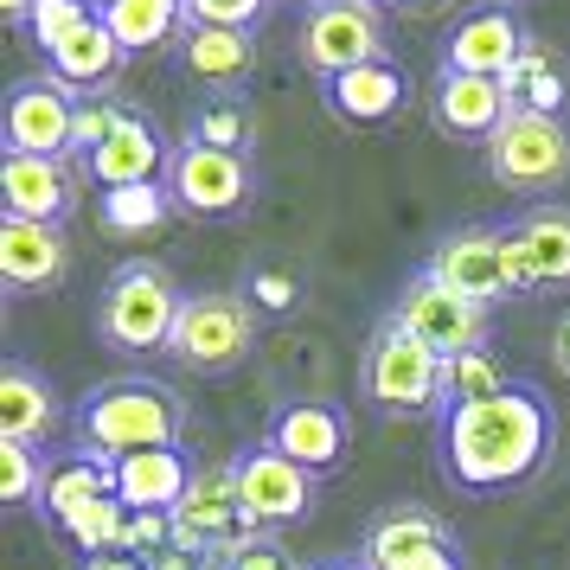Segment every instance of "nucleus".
<instances>
[{"instance_id": "7", "label": "nucleus", "mask_w": 570, "mask_h": 570, "mask_svg": "<svg viewBox=\"0 0 570 570\" xmlns=\"http://www.w3.org/2000/svg\"><path fill=\"white\" fill-rule=\"evenodd\" d=\"M488 174L493 186H507L519 199H544L570 180V129L558 116H532V109H513L500 135L488 141Z\"/></svg>"}, {"instance_id": "5", "label": "nucleus", "mask_w": 570, "mask_h": 570, "mask_svg": "<svg viewBox=\"0 0 570 570\" xmlns=\"http://www.w3.org/2000/svg\"><path fill=\"white\" fill-rule=\"evenodd\" d=\"M442 353H430L416 334H404L397 321H379V334L360 360V397L379 416H430L442 411Z\"/></svg>"}, {"instance_id": "14", "label": "nucleus", "mask_w": 570, "mask_h": 570, "mask_svg": "<svg viewBox=\"0 0 570 570\" xmlns=\"http://www.w3.org/2000/svg\"><path fill=\"white\" fill-rule=\"evenodd\" d=\"M442 288H455L468 302H507L513 295V276H507V232L500 225H462V232H442L430 263H423Z\"/></svg>"}, {"instance_id": "25", "label": "nucleus", "mask_w": 570, "mask_h": 570, "mask_svg": "<svg viewBox=\"0 0 570 570\" xmlns=\"http://www.w3.org/2000/svg\"><path fill=\"white\" fill-rule=\"evenodd\" d=\"M180 58L199 83H212V90L232 97L237 83L257 71V39H250V32H218V27H186Z\"/></svg>"}, {"instance_id": "42", "label": "nucleus", "mask_w": 570, "mask_h": 570, "mask_svg": "<svg viewBox=\"0 0 570 570\" xmlns=\"http://www.w3.org/2000/svg\"><path fill=\"white\" fill-rule=\"evenodd\" d=\"M32 7H39V0H0V13H7V27H20V32H27Z\"/></svg>"}, {"instance_id": "3", "label": "nucleus", "mask_w": 570, "mask_h": 570, "mask_svg": "<svg viewBox=\"0 0 570 570\" xmlns=\"http://www.w3.org/2000/svg\"><path fill=\"white\" fill-rule=\"evenodd\" d=\"M180 308L186 288L174 283V269L155 257H129L97 295V334L116 353H167Z\"/></svg>"}, {"instance_id": "47", "label": "nucleus", "mask_w": 570, "mask_h": 570, "mask_svg": "<svg viewBox=\"0 0 570 570\" xmlns=\"http://www.w3.org/2000/svg\"><path fill=\"white\" fill-rule=\"evenodd\" d=\"M308 7H314V0H308Z\"/></svg>"}, {"instance_id": "17", "label": "nucleus", "mask_w": 570, "mask_h": 570, "mask_svg": "<svg viewBox=\"0 0 570 570\" xmlns=\"http://www.w3.org/2000/svg\"><path fill=\"white\" fill-rule=\"evenodd\" d=\"M71 276V237L65 225H32L0 212V283L13 295H39Z\"/></svg>"}, {"instance_id": "35", "label": "nucleus", "mask_w": 570, "mask_h": 570, "mask_svg": "<svg viewBox=\"0 0 570 570\" xmlns=\"http://www.w3.org/2000/svg\"><path fill=\"white\" fill-rule=\"evenodd\" d=\"M193 141H212V148H244L250 141V109L237 104V97H212L199 116H193Z\"/></svg>"}, {"instance_id": "31", "label": "nucleus", "mask_w": 570, "mask_h": 570, "mask_svg": "<svg viewBox=\"0 0 570 570\" xmlns=\"http://www.w3.org/2000/svg\"><path fill=\"white\" fill-rule=\"evenodd\" d=\"M174 193L167 186H122V193H104V232L116 237H148L174 218Z\"/></svg>"}, {"instance_id": "12", "label": "nucleus", "mask_w": 570, "mask_h": 570, "mask_svg": "<svg viewBox=\"0 0 570 570\" xmlns=\"http://www.w3.org/2000/svg\"><path fill=\"white\" fill-rule=\"evenodd\" d=\"M507 276L513 295L570 288V206H525L507 225Z\"/></svg>"}, {"instance_id": "9", "label": "nucleus", "mask_w": 570, "mask_h": 570, "mask_svg": "<svg viewBox=\"0 0 570 570\" xmlns=\"http://www.w3.org/2000/svg\"><path fill=\"white\" fill-rule=\"evenodd\" d=\"M78 90L58 83L52 71H32L7 90L0 104V135H7V155H46V160H78Z\"/></svg>"}, {"instance_id": "43", "label": "nucleus", "mask_w": 570, "mask_h": 570, "mask_svg": "<svg viewBox=\"0 0 570 570\" xmlns=\"http://www.w3.org/2000/svg\"><path fill=\"white\" fill-rule=\"evenodd\" d=\"M449 0H404V13H442Z\"/></svg>"}, {"instance_id": "28", "label": "nucleus", "mask_w": 570, "mask_h": 570, "mask_svg": "<svg viewBox=\"0 0 570 570\" xmlns=\"http://www.w3.org/2000/svg\"><path fill=\"white\" fill-rule=\"evenodd\" d=\"M97 20L116 32V46L129 58L160 52V46H174V32L186 27V0H104Z\"/></svg>"}, {"instance_id": "15", "label": "nucleus", "mask_w": 570, "mask_h": 570, "mask_svg": "<svg viewBox=\"0 0 570 570\" xmlns=\"http://www.w3.org/2000/svg\"><path fill=\"white\" fill-rule=\"evenodd\" d=\"M78 160H46V155H0V212L32 218V225H65L83 199Z\"/></svg>"}, {"instance_id": "39", "label": "nucleus", "mask_w": 570, "mask_h": 570, "mask_svg": "<svg viewBox=\"0 0 570 570\" xmlns=\"http://www.w3.org/2000/svg\"><path fill=\"white\" fill-rule=\"evenodd\" d=\"M391 570H462V544H449V551H416V558H404V564Z\"/></svg>"}, {"instance_id": "44", "label": "nucleus", "mask_w": 570, "mask_h": 570, "mask_svg": "<svg viewBox=\"0 0 570 570\" xmlns=\"http://www.w3.org/2000/svg\"><path fill=\"white\" fill-rule=\"evenodd\" d=\"M314 570H365L360 558H327V564H314Z\"/></svg>"}, {"instance_id": "29", "label": "nucleus", "mask_w": 570, "mask_h": 570, "mask_svg": "<svg viewBox=\"0 0 570 570\" xmlns=\"http://www.w3.org/2000/svg\"><path fill=\"white\" fill-rule=\"evenodd\" d=\"M513 385V372H507V360L493 353V346H474V353H462V360L442 365V411H455V404H481V397H493V391Z\"/></svg>"}, {"instance_id": "27", "label": "nucleus", "mask_w": 570, "mask_h": 570, "mask_svg": "<svg viewBox=\"0 0 570 570\" xmlns=\"http://www.w3.org/2000/svg\"><path fill=\"white\" fill-rule=\"evenodd\" d=\"M507 97H513V109H532V116H558L564 122V104H570V65L544 39H525V52H519V65L507 71Z\"/></svg>"}, {"instance_id": "33", "label": "nucleus", "mask_w": 570, "mask_h": 570, "mask_svg": "<svg viewBox=\"0 0 570 570\" xmlns=\"http://www.w3.org/2000/svg\"><path fill=\"white\" fill-rule=\"evenodd\" d=\"M90 20H97V7H90V0H39V7H32V20H27V39L52 58L58 46H65V39H78Z\"/></svg>"}, {"instance_id": "46", "label": "nucleus", "mask_w": 570, "mask_h": 570, "mask_svg": "<svg viewBox=\"0 0 570 570\" xmlns=\"http://www.w3.org/2000/svg\"><path fill=\"white\" fill-rule=\"evenodd\" d=\"M513 7H519V0H513Z\"/></svg>"}, {"instance_id": "36", "label": "nucleus", "mask_w": 570, "mask_h": 570, "mask_svg": "<svg viewBox=\"0 0 570 570\" xmlns=\"http://www.w3.org/2000/svg\"><path fill=\"white\" fill-rule=\"evenodd\" d=\"M129 116H135V109H129V104H116V97H83V104H78V141H71V155L90 160V155H97V148L109 141V135L129 122Z\"/></svg>"}, {"instance_id": "16", "label": "nucleus", "mask_w": 570, "mask_h": 570, "mask_svg": "<svg viewBox=\"0 0 570 570\" xmlns=\"http://www.w3.org/2000/svg\"><path fill=\"white\" fill-rule=\"evenodd\" d=\"M269 449H283L288 462H302L308 474H334L346 462V442H353V423L340 404L327 397H302V404H283L269 416Z\"/></svg>"}, {"instance_id": "40", "label": "nucleus", "mask_w": 570, "mask_h": 570, "mask_svg": "<svg viewBox=\"0 0 570 570\" xmlns=\"http://www.w3.org/2000/svg\"><path fill=\"white\" fill-rule=\"evenodd\" d=\"M83 570H148V558H135V551H104V558H83Z\"/></svg>"}, {"instance_id": "41", "label": "nucleus", "mask_w": 570, "mask_h": 570, "mask_svg": "<svg viewBox=\"0 0 570 570\" xmlns=\"http://www.w3.org/2000/svg\"><path fill=\"white\" fill-rule=\"evenodd\" d=\"M551 360L564 365V379H570V314L558 321V327H551Z\"/></svg>"}, {"instance_id": "20", "label": "nucleus", "mask_w": 570, "mask_h": 570, "mask_svg": "<svg viewBox=\"0 0 570 570\" xmlns=\"http://www.w3.org/2000/svg\"><path fill=\"white\" fill-rule=\"evenodd\" d=\"M321 90H327L334 122H346V129H385V122H397L404 104H411V83H404V71H397L391 58L360 65V71H340V78H327Z\"/></svg>"}, {"instance_id": "19", "label": "nucleus", "mask_w": 570, "mask_h": 570, "mask_svg": "<svg viewBox=\"0 0 570 570\" xmlns=\"http://www.w3.org/2000/svg\"><path fill=\"white\" fill-rule=\"evenodd\" d=\"M167 167H174V141H167L148 116H129L97 155L83 160V174L104 186V193H122V186H167Z\"/></svg>"}, {"instance_id": "34", "label": "nucleus", "mask_w": 570, "mask_h": 570, "mask_svg": "<svg viewBox=\"0 0 570 570\" xmlns=\"http://www.w3.org/2000/svg\"><path fill=\"white\" fill-rule=\"evenodd\" d=\"M276 13V0H186V27H218V32H250L257 39Z\"/></svg>"}, {"instance_id": "26", "label": "nucleus", "mask_w": 570, "mask_h": 570, "mask_svg": "<svg viewBox=\"0 0 570 570\" xmlns=\"http://www.w3.org/2000/svg\"><path fill=\"white\" fill-rule=\"evenodd\" d=\"M129 65V52L116 46V32L104 27V20H90V27L78 32V39H65L52 58H46V71H52L58 83H71V90H109L116 83V71Z\"/></svg>"}, {"instance_id": "2", "label": "nucleus", "mask_w": 570, "mask_h": 570, "mask_svg": "<svg viewBox=\"0 0 570 570\" xmlns=\"http://www.w3.org/2000/svg\"><path fill=\"white\" fill-rule=\"evenodd\" d=\"M186 430H193V411L174 385L160 379H109V385L83 391L78 416H71V449H90V455H141V449H180Z\"/></svg>"}, {"instance_id": "21", "label": "nucleus", "mask_w": 570, "mask_h": 570, "mask_svg": "<svg viewBox=\"0 0 570 570\" xmlns=\"http://www.w3.org/2000/svg\"><path fill=\"white\" fill-rule=\"evenodd\" d=\"M199 468L186 462V449H141V455H116V500L129 513H180L186 488Z\"/></svg>"}, {"instance_id": "11", "label": "nucleus", "mask_w": 570, "mask_h": 570, "mask_svg": "<svg viewBox=\"0 0 570 570\" xmlns=\"http://www.w3.org/2000/svg\"><path fill=\"white\" fill-rule=\"evenodd\" d=\"M314 481L302 462H288L283 449H244L237 455V500H244V525H257V532H283L295 519L314 513Z\"/></svg>"}, {"instance_id": "1", "label": "nucleus", "mask_w": 570, "mask_h": 570, "mask_svg": "<svg viewBox=\"0 0 570 570\" xmlns=\"http://www.w3.org/2000/svg\"><path fill=\"white\" fill-rule=\"evenodd\" d=\"M551 436H558L551 397L532 379H513L481 404H455L436 416L442 481L455 493H507L544 468Z\"/></svg>"}, {"instance_id": "6", "label": "nucleus", "mask_w": 570, "mask_h": 570, "mask_svg": "<svg viewBox=\"0 0 570 570\" xmlns=\"http://www.w3.org/2000/svg\"><path fill=\"white\" fill-rule=\"evenodd\" d=\"M167 193L186 218H244L250 199H257V160L244 148H212V141H193L180 135L174 141V167H167Z\"/></svg>"}, {"instance_id": "45", "label": "nucleus", "mask_w": 570, "mask_h": 570, "mask_svg": "<svg viewBox=\"0 0 570 570\" xmlns=\"http://www.w3.org/2000/svg\"><path fill=\"white\" fill-rule=\"evenodd\" d=\"M372 7H404V0H372Z\"/></svg>"}, {"instance_id": "4", "label": "nucleus", "mask_w": 570, "mask_h": 570, "mask_svg": "<svg viewBox=\"0 0 570 570\" xmlns=\"http://www.w3.org/2000/svg\"><path fill=\"white\" fill-rule=\"evenodd\" d=\"M250 346H257V308L244 288H186L167 360L199 372V379H225L250 360Z\"/></svg>"}, {"instance_id": "10", "label": "nucleus", "mask_w": 570, "mask_h": 570, "mask_svg": "<svg viewBox=\"0 0 570 570\" xmlns=\"http://www.w3.org/2000/svg\"><path fill=\"white\" fill-rule=\"evenodd\" d=\"M391 321H397L404 334H416L430 353H442V360H462V353H474V346H488L493 308L468 302V295H455V288H442L430 269H416L411 283L397 288Z\"/></svg>"}, {"instance_id": "30", "label": "nucleus", "mask_w": 570, "mask_h": 570, "mask_svg": "<svg viewBox=\"0 0 570 570\" xmlns=\"http://www.w3.org/2000/svg\"><path fill=\"white\" fill-rule=\"evenodd\" d=\"M129 507L116 500V493H104V500H90V507H78V513L65 519L58 532L78 544L83 558H104V551H129Z\"/></svg>"}, {"instance_id": "8", "label": "nucleus", "mask_w": 570, "mask_h": 570, "mask_svg": "<svg viewBox=\"0 0 570 570\" xmlns=\"http://www.w3.org/2000/svg\"><path fill=\"white\" fill-rule=\"evenodd\" d=\"M295 52L321 83L340 78V71H360V65H379V58H391L385 7H372V0H314L302 32H295Z\"/></svg>"}, {"instance_id": "37", "label": "nucleus", "mask_w": 570, "mask_h": 570, "mask_svg": "<svg viewBox=\"0 0 570 570\" xmlns=\"http://www.w3.org/2000/svg\"><path fill=\"white\" fill-rule=\"evenodd\" d=\"M244 295H250V308H263V314H288L302 302V276H295V269H250Z\"/></svg>"}, {"instance_id": "13", "label": "nucleus", "mask_w": 570, "mask_h": 570, "mask_svg": "<svg viewBox=\"0 0 570 570\" xmlns=\"http://www.w3.org/2000/svg\"><path fill=\"white\" fill-rule=\"evenodd\" d=\"M525 20H519L513 0H481L468 7L462 20L442 39V71H462V78H507L525 52Z\"/></svg>"}, {"instance_id": "22", "label": "nucleus", "mask_w": 570, "mask_h": 570, "mask_svg": "<svg viewBox=\"0 0 570 570\" xmlns=\"http://www.w3.org/2000/svg\"><path fill=\"white\" fill-rule=\"evenodd\" d=\"M449 544H455V525L442 513H430V507H385L365 525L360 564L391 570V564H404V558H416V551H449Z\"/></svg>"}, {"instance_id": "18", "label": "nucleus", "mask_w": 570, "mask_h": 570, "mask_svg": "<svg viewBox=\"0 0 570 570\" xmlns=\"http://www.w3.org/2000/svg\"><path fill=\"white\" fill-rule=\"evenodd\" d=\"M430 116L449 141H481L488 148L500 122L513 116V97L500 78H462V71H436V90H430Z\"/></svg>"}, {"instance_id": "24", "label": "nucleus", "mask_w": 570, "mask_h": 570, "mask_svg": "<svg viewBox=\"0 0 570 570\" xmlns=\"http://www.w3.org/2000/svg\"><path fill=\"white\" fill-rule=\"evenodd\" d=\"M116 493V462L104 455H90V449H71V455H58L52 474H46V493H39V519L46 525H65V519L90 507V500H104Z\"/></svg>"}, {"instance_id": "23", "label": "nucleus", "mask_w": 570, "mask_h": 570, "mask_svg": "<svg viewBox=\"0 0 570 570\" xmlns=\"http://www.w3.org/2000/svg\"><path fill=\"white\" fill-rule=\"evenodd\" d=\"M58 423H65L58 391L46 385L27 360L0 365V442H27V449H39V442L58 436Z\"/></svg>"}, {"instance_id": "38", "label": "nucleus", "mask_w": 570, "mask_h": 570, "mask_svg": "<svg viewBox=\"0 0 570 570\" xmlns=\"http://www.w3.org/2000/svg\"><path fill=\"white\" fill-rule=\"evenodd\" d=\"M129 551L135 558H160V551H174V513H135L129 519Z\"/></svg>"}, {"instance_id": "32", "label": "nucleus", "mask_w": 570, "mask_h": 570, "mask_svg": "<svg viewBox=\"0 0 570 570\" xmlns=\"http://www.w3.org/2000/svg\"><path fill=\"white\" fill-rule=\"evenodd\" d=\"M46 474H52V462H46L39 449H27V442H0V500H7V507H39Z\"/></svg>"}]
</instances>
